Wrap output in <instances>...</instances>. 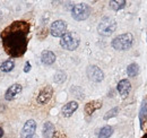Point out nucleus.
Instances as JSON below:
<instances>
[{
  "label": "nucleus",
  "mask_w": 147,
  "mask_h": 138,
  "mask_svg": "<svg viewBox=\"0 0 147 138\" xmlns=\"http://www.w3.org/2000/svg\"><path fill=\"white\" fill-rule=\"evenodd\" d=\"M139 72V67L137 64H131L129 65L128 68H127V74H128L129 77H136Z\"/></svg>",
  "instance_id": "20"
},
{
  "label": "nucleus",
  "mask_w": 147,
  "mask_h": 138,
  "mask_svg": "<svg viewBox=\"0 0 147 138\" xmlns=\"http://www.w3.org/2000/svg\"><path fill=\"white\" fill-rule=\"evenodd\" d=\"M143 138H147V134H146V135H145V136H144Z\"/></svg>",
  "instance_id": "26"
},
{
  "label": "nucleus",
  "mask_w": 147,
  "mask_h": 138,
  "mask_svg": "<svg viewBox=\"0 0 147 138\" xmlns=\"http://www.w3.org/2000/svg\"><path fill=\"white\" fill-rule=\"evenodd\" d=\"M125 6H126L125 0H112V1H110V7L113 10H120V9L125 8Z\"/></svg>",
  "instance_id": "18"
},
{
  "label": "nucleus",
  "mask_w": 147,
  "mask_h": 138,
  "mask_svg": "<svg viewBox=\"0 0 147 138\" xmlns=\"http://www.w3.org/2000/svg\"><path fill=\"white\" fill-rule=\"evenodd\" d=\"M52 95H53V88L51 86H45L43 87L41 91H40V93H38V95H37V103L38 104H45L48 103L50 100H51V97H52Z\"/></svg>",
  "instance_id": "8"
},
{
  "label": "nucleus",
  "mask_w": 147,
  "mask_h": 138,
  "mask_svg": "<svg viewBox=\"0 0 147 138\" xmlns=\"http://www.w3.org/2000/svg\"><path fill=\"white\" fill-rule=\"evenodd\" d=\"M66 31H67V23L65 20L58 19L51 24L50 33L55 37H61L63 34H66Z\"/></svg>",
  "instance_id": "6"
},
{
  "label": "nucleus",
  "mask_w": 147,
  "mask_h": 138,
  "mask_svg": "<svg viewBox=\"0 0 147 138\" xmlns=\"http://www.w3.org/2000/svg\"><path fill=\"white\" fill-rule=\"evenodd\" d=\"M66 78H67V75H66L63 71H58L55 75V82L58 83V84L63 83V82L66 80Z\"/></svg>",
  "instance_id": "21"
},
{
  "label": "nucleus",
  "mask_w": 147,
  "mask_h": 138,
  "mask_svg": "<svg viewBox=\"0 0 147 138\" xmlns=\"http://www.w3.org/2000/svg\"><path fill=\"white\" fill-rule=\"evenodd\" d=\"M146 117H147V101L145 100L143 102V105L140 108V114H139V119H140V126L143 127L144 122L146 120Z\"/></svg>",
  "instance_id": "19"
},
{
  "label": "nucleus",
  "mask_w": 147,
  "mask_h": 138,
  "mask_svg": "<svg viewBox=\"0 0 147 138\" xmlns=\"http://www.w3.org/2000/svg\"><path fill=\"white\" fill-rule=\"evenodd\" d=\"M60 45L68 51H74L79 45V37L73 32H66V34L61 36Z\"/></svg>",
  "instance_id": "3"
},
{
  "label": "nucleus",
  "mask_w": 147,
  "mask_h": 138,
  "mask_svg": "<svg viewBox=\"0 0 147 138\" xmlns=\"http://www.w3.org/2000/svg\"><path fill=\"white\" fill-rule=\"evenodd\" d=\"M77 109H78V103H77L76 101H70V102H68V103L65 104V105L62 106V109H61V114H62L63 117L68 118V117L73 116V113Z\"/></svg>",
  "instance_id": "11"
},
{
  "label": "nucleus",
  "mask_w": 147,
  "mask_h": 138,
  "mask_svg": "<svg viewBox=\"0 0 147 138\" xmlns=\"http://www.w3.org/2000/svg\"><path fill=\"white\" fill-rule=\"evenodd\" d=\"M2 136H3V129L0 127V138L2 137Z\"/></svg>",
  "instance_id": "25"
},
{
  "label": "nucleus",
  "mask_w": 147,
  "mask_h": 138,
  "mask_svg": "<svg viewBox=\"0 0 147 138\" xmlns=\"http://www.w3.org/2000/svg\"><path fill=\"white\" fill-rule=\"evenodd\" d=\"M91 9L85 3H77L74 5L71 8V16L76 20H85L90 17Z\"/></svg>",
  "instance_id": "5"
},
{
  "label": "nucleus",
  "mask_w": 147,
  "mask_h": 138,
  "mask_svg": "<svg viewBox=\"0 0 147 138\" xmlns=\"http://www.w3.org/2000/svg\"><path fill=\"white\" fill-rule=\"evenodd\" d=\"M55 134V126L51 122H45L43 126V137L44 138H52Z\"/></svg>",
  "instance_id": "15"
},
{
  "label": "nucleus",
  "mask_w": 147,
  "mask_h": 138,
  "mask_svg": "<svg viewBox=\"0 0 147 138\" xmlns=\"http://www.w3.org/2000/svg\"><path fill=\"white\" fill-rule=\"evenodd\" d=\"M20 92H22V85L20 84H13L11 86L8 87V89L6 91L5 99L7 101H13Z\"/></svg>",
  "instance_id": "10"
},
{
  "label": "nucleus",
  "mask_w": 147,
  "mask_h": 138,
  "mask_svg": "<svg viewBox=\"0 0 147 138\" xmlns=\"http://www.w3.org/2000/svg\"><path fill=\"white\" fill-rule=\"evenodd\" d=\"M52 138H68L66 136V134L63 131H55Z\"/></svg>",
  "instance_id": "23"
},
{
  "label": "nucleus",
  "mask_w": 147,
  "mask_h": 138,
  "mask_svg": "<svg viewBox=\"0 0 147 138\" xmlns=\"http://www.w3.org/2000/svg\"><path fill=\"white\" fill-rule=\"evenodd\" d=\"M41 61L44 65L50 66V65H52L55 61V54L52 51H50V50H45V51L42 52V54H41Z\"/></svg>",
  "instance_id": "14"
},
{
  "label": "nucleus",
  "mask_w": 147,
  "mask_h": 138,
  "mask_svg": "<svg viewBox=\"0 0 147 138\" xmlns=\"http://www.w3.org/2000/svg\"><path fill=\"white\" fill-rule=\"evenodd\" d=\"M30 25L26 22H14L6 27L1 34L2 45L6 52L13 58L22 57L27 48Z\"/></svg>",
  "instance_id": "1"
},
{
  "label": "nucleus",
  "mask_w": 147,
  "mask_h": 138,
  "mask_svg": "<svg viewBox=\"0 0 147 138\" xmlns=\"http://www.w3.org/2000/svg\"><path fill=\"white\" fill-rule=\"evenodd\" d=\"M101 108H102V102L101 101H91L85 105L84 110H85V113L87 116H92L95 111H97Z\"/></svg>",
  "instance_id": "13"
},
{
  "label": "nucleus",
  "mask_w": 147,
  "mask_h": 138,
  "mask_svg": "<svg viewBox=\"0 0 147 138\" xmlns=\"http://www.w3.org/2000/svg\"><path fill=\"white\" fill-rule=\"evenodd\" d=\"M30 70H31V64L27 61V62L25 64V68H24V71H25V72H28Z\"/></svg>",
  "instance_id": "24"
},
{
  "label": "nucleus",
  "mask_w": 147,
  "mask_h": 138,
  "mask_svg": "<svg viewBox=\"0 0 147 138\" xmlns=\"http://www.w3.org/2000/svg\"><path fill=\"white\" fill-rule=\"evenodd\" d=\"M31 138H37L36 136H33V137H31Z\"/></svg>",
  "instance_id": "27"
},
{
  "label": "nucleus",
  "mask_w": 147,
  "mask_h": 138,
  "mask_svg": "<svg viewBox=\"0 0 147 138\" xmlns=\"http://www.w3.org/2000/svg\"><path fill=\"white\" fill-rule=\"evenodd\" d=\"M14 67H15V61L13 59H8V60H6V61H3L1 64L0 69L3 72H9V71H11L14 69Z\"/></svg>",
  "instance_id": "17"
},
{
  "label": "nucleus",
  "mask_w": 147,
  "mask_h": 138,
  "mask_svg": "<svg viewBox=\"0 0 147 138\" xmlns=\"http://www.w3.org/2000/svg\"><path fill=\"white\" fill-rule=\"evenodd\" d=\"M134 42V36L130 33H125V34L118 35L117 37H114L112 40V48L119 51H123V50H128L129 48H131Z\"/></svg>",
  "instance_id": "2"
},
{
  "label": "nucleus",
  "mask_w": 147,
  "mask_h": 138,
  "mask_svg": "<svg viewBox=\"0 0 147 138\" xmlns=\"http://www.w3.org/2000/svg\"><path fill=\"white\" fill-rule=\"evenodd\" d=\"M117 112H118V108L112 109V110H110V111L108 112V114H105V116H104V119H105V120H108V119H110V118H112V117H114V116L117 114Z\"/></svg>",
  "instance_id": "22"
},
{
  "label": "nucleus",
  "mask_w": 147,
  "mask_h": 138,
  "mask_svg": "<svg viewBox=\"0 0 147 138\" xmlns=\"http://www.w3.org/2000/svg\"><path fill=\"white\" fill-rule=\"evenodd\" d=\"M86 74H87V77L92 82H95V83L102 82L103 78H104V72L97 66H90L86 70Z\"/></svg>",
  "instance_id": "7"
},
{
  "label": "nucleus",
  "mask_w": 147,
  "mask_h": 138,
  "mask_svg": "<svg viewBox=\"0 0 147 138\" xmlns=\"http://www.w3.org/2000/svg\"><path fill=\"white\" fill-rule=\"evenodd\" d=\"M117 89L118 92L120 93L121 96L126 97L129 94L130 89H131V84L128 79H121L119 83H118V86H117Z\"/></svg>",
  "instance_id": "12"
},
{
  "label": "nucleus",
  "mask_w": 147,
  "mask_h": 138,
  "mask_svg": "<svg viewBox=\"0 0 147 138\" xmlns=\"http://www.w3.org/2000/svg\"><path fill=\"white\" fill-rule=\"evenodd\" d=\"M113 134V128L111 126H104L103 128L100 129L98 131V138H109Z\"/></svg>",
  "instance_id": "16"
},
{
  "label": "nucleus",
  "mask_w": 147,
  "mask_h": 138,
  "mask_svg": "<svg viewBox=\"0 0 147 138\" xmlns=\"http://www.w3.org/2000/svg\"><path fill=\"white\" fill-rule=\"evenodd\" d=\"M36 129V122L34 120H27L25 122L22 131H20V137L22 138H31L34 136Z\"/></svg>",
  "instance_id": "9"
},
{
  "label": "nucleus",
  "mask_w": 147,
  "mask_h": 138,
  "mask_svg": "<svg viewBox=\"0 0 147 138\" xmlns=\"http://www.w3.org/2000/svg\"><path fill=\"white\" fill-rule=\"evenodd\" d=\"M115 28H117L115 20L111 17H104L97 26V32L103 36H110L114 33Z\"/></svg>",
  "instance_id": "4"
}]
</instances>
